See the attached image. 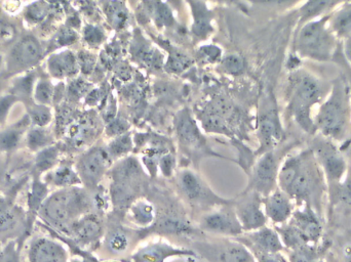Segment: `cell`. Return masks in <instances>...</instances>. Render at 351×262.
Returning a JSON list of instances; mask_svg holds the SVG:
<instances>
[{
    "label": "cell",
    "mask_w": 351,
    "mask_h": 262,
    "mask_svg": "<svg viewBox=\"0 0 351 262\" xmlns=\"http://www.w3.org/2000/svg\"><path fill=\"white\" fill-rule=\"evenodd\" d=\"M49 69L56 77L69 75L74 71V60L70 53H62L51 57L49 62Z\"/></svg>",
    "instance_id": "cell-31"
},
{
    "label": "cell",
    "mask_w": 351,
    "mask_h": 262,
    "mask_svg": "<svg viewBox=\"0 0 351 262\" xmlns=\"http://www.w3.org/2000/svg\"><path fill=\"white\" fill-rule=\"evenodd\" d=\"M330 252L337 262H351V228L344 226L327 228Z\"/></svg>",
    "instance_id": "cell-24"
},
{
    "label": "cell",
    "mask_w": 351,
    "mask_h": 262,
    "mask_svg": "<svg viewBox=\"0 0 351 262\" xmlns=\"http://www.w3.org/2000/svg\"><path fill=\"white\" fill-rule=\"evenodd\" d=\"M132 148H133V142L131 136L129 134H123L111 142L107 150L111 159H119L127 156Z\"/></svg>",
    "instance_id": "cell-34"
},
{
    "label": "cell",
    "mask_w": 351,
    "mask_h": 262,
    "mask_svg": "<svg viewBox=\"0 0 351 262\" xmlns=\"http://www.w3.org/2000/svg\"><path fill=\"white\" fill-rule=\"evenodd\" d=\"M71 231L75 238L84 244L97 242L104 235L103 222L97 214L88 213L71 224Z\"/></svg>",
    "instance_id": "cell-22"
},
{
    "label": "cell",
    "mask_w": 351,
    "mask_h": 262,
    "mask_svg": "<svg viewBox=\"0 0 351 262\" xmlns=\"http://www.w3.org/2000/svg\"><path fill=\"white\" fill-rule=\"evenodd\" d=\"M175 257H195L196 253L188 249L178 248L166 242H154L132 254L130 262H165Z\"/></svg>",
    "instance_id": "cell-19"
},
{
    "label": "cell",
    "mask_w": 351,
    "mask_h": 262,
    "mask_svg": "<svg viewBox=\"0 0 351 262\" xmlns=\"http://www.w3.org/2000/svg\"><path fill=\"white\" fill-rule=\"evenodd\" d=\"M289 222L301 233L308 244L319 246L323 242L327 232V222L309 206L295 208Z\"/></svg>",
    "instance_id": "cell-15"
},
{
    "label": "cell",
    "mask_w": 351,
    "mask_h": 262,
    "mask_svg": "<svg viewBox=\"0 0 351 262\" xmlns=\"http://www.w3.org/2000/svg\"><path fill=\"white\" fill-rule=\"evenodd\" d=\"M251 1L259 5L269 6V8H291L302 1L304 2L305 0H251Z\"/></svg>",
    "instance_id": "cell-40"
},
{
    "label": "cell",
    "mask_w": 351,
    "mask_h": 262,
    "mask_svg": "<svg viewBox=\"0 0 351 262\" xmlns=\"http://www.w3.org/2000/svg\"><path fill=\"white\" fill-rule=\"evenodd\" d=\"M176 132L182 150L188 156L193 157L194 161L206 156L220 157L208 148L195 121L187 110L182 111L178 115L176 119Z\"/></svg>",
    "instance_id": "cell-11"
},
{
    "label": "cell",
    "mask_w": 351,
    "mask_h": 262,
    "mask_svg": "<svg viewBox=\"0 0 351 262\" xmlns=\"http://www.w3.org/2000/svg\"><path fill=\"white\" fill-rule=\"evenodd\" d=\"M31 120L38 127H43L51 121V114L49 108L45 106L33 107L30 110Z\"/></svg>",
    "instance_id": "cell-37"
},
{
    "label": "cell",
    "mask_w": 351,
    "mask_h": 262,
    "mask_svg": "<svg viewBox=\"0 0 351 262\" xmlns=\"http://www.w3.org/2000/svg\"><path fill=\"white\" fill-rule=\"evenodd\" d=\"M166 206L162 209H156V218L150 228L139 230L141 238L150 233L158 234L174 235V236H188L195 234L196 230L186 218L183 211L175 203L166 201Z\"/></svg>",
    "instance_id": "cell-10"
},
{
    "label": "cell",
    "mask_w": 351,
    "mask_h": 262,
    "mask_svg": "<svg viewBox=\"0 0 351 262\" xmlns=\"http://www.w3.org/2000/svg\"><path fill=\"white\" fill-rule=\"evenodd\" d=\"M47 187L39 183H35L33 185L32 195H31V207L36 208L40 205L43 200L47 196Z\"/></svg>",
    "instance_id": "cell-42"
},
{
    "label": "cell",
    "mask_w": 351,
    "mask_h": 262,
    "mask_svg": "<svg viewBox=\"0 0 351 262\" xmlns=\"http://www.w3.org/2000/svg\"><path fill=\"white\" fill-rule=\"evenodd\" d=\"M317 132L337 144L351 137V100L348 79L343 73L331 81V90L315 115Z\"/></svg>",
    "instance_id": "cell-3"
},
{
    "label": "cell",
    "mask_w": 351,
    "mask_h": 262,
    "mask_svg": "<svg viewBox=\"0 0 351 262\" xmlns=\"http://www.w3.org/2000/svg\"><path fill=\"white\" fill-rule=\"evenodd\" d=\"M351 0H305L299 8V20L297 29L315 18L332 14L338 8Z\"/></svg>",
    "instance_id": "cell-23"
},
{
    "label": "cell",
    "mask_w": 351,
    "mask_h": 262,
    "mask_svg": "<svg viewBox=\"0 0 351 262\" xmlns=\"http://www.w3.org/2000/svg\"><path fill=\"white\" fill-rule=\"evenodd\" d=\"M331 90V81L324 80L308 70L297 68L289 77L287 114L289 119L308 137L317 134L315 110Z\"/></svg>",
    "instance_id": "cell-2"
},
{
    "label": "cell",
    "mask_w": 351,
    "mask_h": 262,
    "mask_svg": "<svg viewBox=\"0 0 351 262\" xmlns=\"http://www.w3.org/2000/svg\"><path fill=\"white\" fill-rule=\"evenodd\" d=\"M127 212H129L132 222L141 228H150L156 222V207L149 200L140 198L130 206Z\"/></svg>",
    "instance_id": "cell-27"
},
{
    "label": "cell",
    "mask_w": 351,
    "mask_h": 262,
    "mask_svg": "<svg viewBox=\"0 0 351 262\" xmlns=\"http://www.w3.org/2000/svg\"><path fill=\"white\" fill-rule=\"evenodd\" d=\"M94 199L80 187H65L47 199L43 211L45 218L57 226H71L94 209Z\"/></svg>",
    "instance_id": "cell-6"
},
{
    "label": "cell",
    "mask_w": 351,
    "mask_h": 262,
    "mask_svg": "<svg viewBox=\"0 0 351 262\" xmlns=\"http://www.w3.org/2000/svg\"><path fill=\"white\" fill-rule=\"evenodd\" d=\"M342 53L351 68V37L342 41Z\"/></svg>",
    "instance_id": "cell-46"
},
{
    "label": "cell",
    "mask_w": 351,
    "mask_h": 262,
    "mask_svg": "<svg viewBox=\"0 0 351 262\" xmlns=\"http://www.w3.org/2000/svg\"><path fill=\"white\" fill-rule=\"evenodd\" d=\"M263 197L255 191H245L241 198L234 199V210L243 230L253 232L267 224L263 210Z\"/></svg>",
    "instance_id": "cell-14"
},
{
    "label": "cell",
    "mask_w": 351,
    "mask_h": 262,
    "mask_svg": "<svg viewBox=\"0 0 351 262\" xmlns=\"http://www.w3.org/2000/svg\"><path fill=\"white\" fill-rule=\"evenodd\" d=\"M30 259L31 262H67V253L61 245L40 239L33 244Z\"/></svg>",
    "instance_id": "cell-26"
},
{
    "label": "cell",
    "mask_w": 351,
    "mask_h": 262,
    "mask_svg": "<svg viewBox=\"0 0 351 262\" xmlns=\"http://www.w3.org/2000/svg\"><path fill=\"white\" fill-rule=\"evenodd\" d=\"M176 158L174 155L166 154L160 159L158 170L165 177H172L175 175Z\"/></svg>",
    "instance_id": "cell-39"
},
{
    "label": "cell",
    "mask_w": 351,
    "mask_h": 262,
    "mask_svg": "<svg viewBox=\"0 0 351 262\" xmlns=\"http://www.w3.org/2000/svg\"><path fill=\"white\" fill-rule=\"evenodd\" d=\"M176 187L182 199L194 210L214 209L234 203V199H223L214 193L195 171L182 169L175 174Z\"/></svg>",
    "instance_id": "cell-7"
},
{
    "label": "cell",
    "mask_w": 351,
    "mask_h": 262,
    "mask_svg": "<svg viewBox=\"0 0 351 262\" xmlns=\"http://www.w3.org/2000/svg\"><path fill=\"white\" fill-rule=\"evenodd\" d=\"M16 208L5 199H0V233L8 232L16 226L19 222Z\"/></svg>",
    "instance_id": "cell-30"
},
{
    "label": "cell",
    "mask_w": 351,
    "mask_h": 262,
    "mask_svg": "<svg viewBox=\"0 0 351 262\" xmlns=\"http://www.w3.org/2000/svg\"><path fill=\"white\" fill-rule=\"evenodd\" d=\"M317 262H331V261H330L329 259H327V257H322V259H319V261Z\"/></svg>",
    "instance_id": "cell-47"
},
{
    "label": "cell",
    "mask_w": 351,
    "mask_h": 262,
    "mask_svg": "<svg viewBox=\"0 0 351 262\" xmlns=\"http://www.w3.org/2000/svg\"><path fill=\"white\" fill-rule=\"evenodd\" d=\"M289 262H317L325 257L326 251L322 245H305L294 250L287 251Z\"/></svg>",
    "instance_id": "cell-29"
},
{
    "label": "cell",
    "mask_w": 351,
    "mask_h": 262,
    "mask_svg": "<svg viewBox=\"0 0 351 262\" xmlns=\"http://www.w3.org/2000/svg\"><path fill=\"white\" fill-rule=\"evenodd\" d=\"M25 127H26V125L25 123L23 125L21 122L16 127H12V129H8V131L1 132L0 133V148L8 150L16 148L18 146L19 142H20L23 132L25 131Z\"/></svg>",
    "instance_id": "cell-35"
},
{
    "label": "cell",
    "mask_w": 351,
    "mask_h": 262,
    "mask_svg": "<svg viewBox=\"0 0 351 262\" xmlns=\"http://www.w3.org/2000/svg\"><path fill=\"white\" fill-rule=\"evenodd\" d=\"M210 259L217 262H256L253 253L241 243L227 242L212 246Z\"/></svg>",
    "instance_id": "cell-25"
},
{
    "label": "cell",
    "mask_w": 351,
    "mask_h": 262,
    "mask_svg": "<svg viewBox=\"0 0 351 262\" xmlns=\"http://www.w3.org/2000/svg\"><path fill=\"white\" fill-rule=\"evenodd\" d=\"M51 94H53V88L51 84L47 81L39 82L35 90V99L37 102L41 105H47L51 102Z\"/></svg>",
    "instance_id": "cell-38"
},
{
    "label": "cell",
    "mask_w": 351,
    "mask_h": 262,
    "mask_svg": "<svg viewBox=\"0 0 351 262\" xmlns=\"http://www.w3.org/2000/svg\"><path fill=\"white\" fill-rule=\"evenodd\" d=\"M307 146L313 150L325 174L328 189L335 187L346 179L348 160L339 144L317 133L309 137Z\"/></svg>",
    "instance_id": "cell-8"
},
{
    "label": "cell",
    "mask_w": 351,
    "mask_h": 262,
    "mask_svg": "<svg viewBox=\"0 0 351 262\" xmlns=\"http://www.w3.org/2000/svg\"><path fill=\"white\" fill-rule=\"evenodd\" d=\"M49 142H51V137L41 127L29 132L27 137V144L32 150H43L49 146Z\"/></svg>",
    "instance_id": "cell-36"
},
{
    "label": "cell",
    "mask_w": 351,
    "mask_h": 262,
    "mask_svg": "<svg viewBox=\"0 0 351 262\" xmlns=\"http://www.w3.org/2000/svg\"><path fill=\"white\" fill-rule=\"evenodd\" d=\"M41 59V47L33 36H26L16 43L8 59L12 71H23L36 65Z\"/></svg>",
    "instance_id": "cell-17"
},
{
    "label": "cell",
    "mask_w": 351,
    "mask_h": 262,
    "mask_svg": "<svg viewBox=\"0 0 351 262\" xmlns=\"http://www.w3.org/2000/svg\"><path fill=\"white\" fill-rule=\"evenodd\" d=\"M0 173H1V170H0Z\"/></svg>",
    "instance_id": "cell-50"
},
{
    "label": "cell",
    "mask_w": 351,
    "mask_h": 262,
    "mask_svg": "<svg viewBox=\"0 0 351 262\" xmlns=\"http://www.w3.org/2000/svg\"><path fill=\"white\" fill-rule=\"evenodd\" d=\"M263 207L268 220H271L274 226H280L290 220L296 205L294 201L278 187L272 193L263 198Z\"/></svg>",
    "instance_id": "cell-18"
},
{
    "label": "cell",
    "mask_w": 351,
    "mask_h": 262,
    "mask_svg": "<svg viewBox=\"0 0 351 262\" xmlns=\"http://www.w3.org/2000/svg\"><path fill=\"white\" fill-rule=\"evenodd\" d=\"M135 236H139L141 238L139 231L135 232L121 224H112L106 231V235L104 237L105 249L112 257L125 254L133 246Z\"/></svg>",
    "instance_id": "cell-21"
},
{
    "label": "cell",
    "mask_w": 351,
    "mask_h": 262,
    "mask_svg": "<svg viewBox=\"0 0 351 262\" xmlns=\"http://www.w3.org/2000/svg\"><path fill=\"white\" fill-rule=\"evenodd\" d=\"M331 14L315 18L297 29L294 39V53L297 57L317 63L334 61L342 41L330 27Z\"/></svg>",
    "instance_id": "cell-5"
},
{
    "label": "cell",
    "mask_w": 351,
    "mask_h": 262,
    "mask_svg": "<svg viewBox=\"0 0 351 262\" xmlns=\"http://www.w3.org/2000/svg\"><path fill=\"white\" fill-rule=\"evenodd\" d=\"M334 63L339 64L342 67V73L346 75V79L348 81V86H350V100H351V68L350 66L348 65V62L344 59L343 53H342V44L340 47V49H338L337 53H336L335 57H334Z\"/></svg>",
    "instance_id": "cell-43"
},
{
    "label": "cell",
    "mask_w": 351,
    "mask_h": 262,
    "mask_svg": "<svg viewBox=\"0 0 351 262\" xmlns=\"http://www.w3.org/2000/svg\"><path fill=\"white\" fill-rule=\"evenodd\" d=\"M109 196L114 211L121 214L149 189V176L135 157H127L109 169Z\"/></svg>",
    "instance_id": "cell-4"
},
{
    "label": "cell",
    "mask_w": 351,
    "mask_h": 262,
    "mask_svg": "<svg viewBox=\"0 0 351 262\" xmlns=\"http://www.w3.org/2000/svg\"><path fill=\"white\" fill-rule=\"evenodd\" d=\"M330 27L340 41L351 37V1L342 4L332 12Z\"/></svg>",
    "instance_id": "cell-28"
},
{
    "label": "cell",
    "mask_w": 351,
    "mask_h": 262,
    "mask_svg": "<svg viewBox=\"0 0 351 262\" xmlns=\"http://www.w3.org/2000/svg\"><path fill=\"white\" fill-rule=\"evenodd\" d=\"M73 262H88V261H73Z\"/></svg>",
    "instance_id": "cell-48"
},
{
    "label": "cell",
    "mask_w": 351,
    "mask_h": 262,
    "mask_svg": "<svg viewBox=\"0 0 351 262\" xmlns=\"http://www.w3.org/2000/svg\"><path fill=\"white\" fill-rule=\"evenodd\" d=\"M199 228L210 234L224 236H239L243 230L234 210V203L221 206L215 211L204 214L199 222Z\"/></svg>",
    "instance_id": "cell-16"
},
{
    "label": "cell",
    "mask_w": 351,
    "mask_h": 262,
    "mask_svg": "<svg viewBox=\"0 0 351 262\" xmlns=\"http://www.w3.org/2000/svg\"><path fill=\"white\" fill-rule=\"evenodd\" d=\"M223 65H224L225 70L229 72V73L237 74L243 70V61L239 55H228V57L224 60Z\"/></svg>",
    "instance_id": "cell-41"
},
{
    "label": "cell",
    "mask_w": 351,
    "mask_h": 262,
    "mask_svg": "<svg viewBox=\"0 0 351 262\" xmlns=\"http://www.w3.org/2000/svg\"><path fill=\"white\" fill-rule=\"evenodd\" d=\"M255 255L257 262H289L282 252L280 253H258Z\"/></svg>",
    "instance_id": "cell-45"
},
{
    "label": "cell",
    "mask_w": 351,
    "mask_h": 262,
    "mask_svg": "<svg viewBox=\"0 0 351 262\" xmlns=\"http://www.w3.org/2000/svg\"><path fill=\"white\" fill-rule=\"evenodd\" d=\"M59 157V150L56 146H47L43 148L37 155L35 160V166L39 172L49 170L51 167L55 166Z\"/></svg>",
    "instance_id": "cell-33"
},
{
    "label": "cell",
    "mask_w": 351,
    "mask_h": 262,
    "mask_svg": "<svg viewBox=\"0 0 351 262\" xmlns=\"http://www.w3.org/2000/svg\"><path fill=\"white\" fill-rule=\"evenodd\" d=\"M247 248L251 249L253 254L258 253H280L285 251V246L280 240V235L276 228L263 226L259 230L253 231L241 240Z\"/></svg>",
    "instance_id": "cell-20"
},
{
    "label": "cell",
    "mask_w": 351,
    "mask_h": 262,
    "mask_svg": "<svg viewBox=\"0 0 351 262\" xmlns=\"http://www.w3.org/2000/svg\"><path fill=\"white\" fill-rule=\"evenodd\" d=\"M278 187L294 201L296 207L309 206L327 222L328 183L308 146L284 159Z\"/></svg>",
    "instance_id": "cell-1"
},
{
    "label": "cell",
    "mask_w": 351,
    "mask_h": 262,
    "mask_svg": "<svg viewBox=\"0 0 351 262\" xmlns=\"http://www.w3.org/2000/svg\"><path fill=\"white\" fill-rule=\"evenodd\" d=\"M296 146V142L284 148H276L260 155L257 162L254 163L249 175V185L245 191H255L265 198L278 187V177L282 161L289 152Z\"/></svg>",
    "instance_id": "cell-9"
},
{
    "label": "cell",
    "mask_w": 351,
    "mask_h": 262,
    "mask_svg": "<svg viewBox=\"0 0 351 262\" xmlns=\"http://www.w3.org/2000/svg\"><path fill=\"white\" fill-rule=\"evenodd\" d=\"M0 66H1V59H0Z\"/></svg>",
    "instance_id": "cell-49"
},
{
    "label": "cell",
    "mask_w": 351,
    "mask_h": 262,
    "mask_svg": "<svg viewBox=\"0 0 351 262\" xmlns=\"http://www.w3.org/2000/svg\"><path fill=\"white\" fill-rule=\"evenodd\" d=\"M53 183L58 187H71L73 185H80L82 179L77 172L70 166H61L56 170L53 174Z\"/></svg>",
    "instance_id": "cell-32"
},
{
    "label": "cell",
    "mask_w": 351,
    "mask_h": 262,
    "mask_svg": "<svg viewBox=\"0 0 351 262\" xmlns=\"http://www.w3.org/2000/svg\"><path fill=\"white\" fill-rule=\"evenodd\" d=\"M111 159L107 148H93L77 163L78 175L88 189H95L100 185L103 176L110 169Z\"/></svg>",
    "instance_id": "cell-13"
},
{
    "label": "cell",
    "mask_w": 351,
    "mask_h": 262,
    "mask_svg": "<svg viewBox=\"0 0 351 262\" xmlns=\"http://www.w3.org/2000/svg\"><path fill=\"white\" fill-rule=\"evenodd\" d=\"M258 137L260 148L255 156L264 154L268 150L278 148L285 140V131L282 129L278 107L274 103H266L258 117Z\"/></svg>",
    "instance_id": "cell-12"
},
{
    "label": "cell",
    "mask_w": 351,
    "mask_h": 262,
    "mask_svg": "<svg viewBox=\"0 0 351 262\" xmlns=\"http://www.w3.org/2000/svg\"><path fill=\"white\" fill-rule=\"evenodd\" d=\"M16 101V96H5L0 98V123L6 118Z\"/></svg>",
    "instance_id": "cell-44"
}]
</instances>
